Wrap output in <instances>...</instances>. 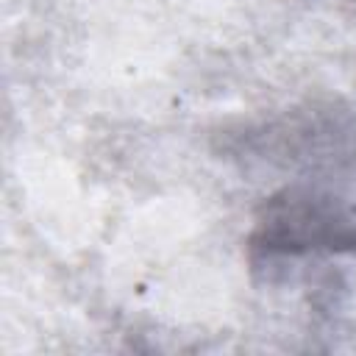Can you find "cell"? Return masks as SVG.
Returning <instances> with one entry per match:
<instances>
[{
	"instance_id": "6da1fadb",
	"label": "cell",
	"mask_w": 356,
	"mask_h": 356,
	"mask_svg": "<svg viewBox=\"0 0 356 356\" xmlns=\"http://www.w3.org/2000/svg\"><path fill=\"white\" fill-rule=\"evenodd\" d=\"M267 250H303V248H356V228H348L328 209L312 206V200L289 203L264 222Z\"/></svg>"
}]
</instances>
